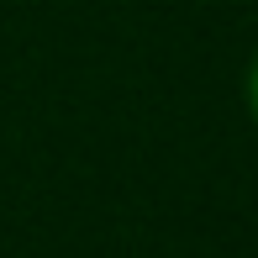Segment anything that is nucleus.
<instances>
[{"mask_svg": "<svg viewBox=\"0 0 258 258\" xmlns=\"http://www.w3.org/2000/svg\"><path fill=\"white\" fill-rule=\"evenodd\" d=\"M242 100H248V116H253V126H258V48L248 58V74H242Z\"/></svg>", "mask_w": 258, "mask_h": 258, "instance_id": "nucleus-1", "label": "nucleus"}]
</instances>
